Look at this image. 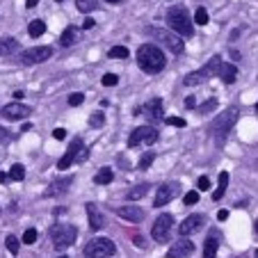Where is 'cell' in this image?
Returning a JSON list of instances; mask_svg holds the SVG:
<instances>
[{
  "mask_svg": "<svg viewBox=\"0 0 258 258\" xmlns=\"http://www.w3.org/2000/svg\"><path fill=\"white\" fill-rule=\"evenodd\" d=\"M137 64L146 73H160L165 69V55H162V50L158 46L144 44L137 50Z\"/></svg>",
  "mask_w": 258,
  "mask_h": 258,
  "instance_id": "6da1fadb",
  "label": "cell"
},
{
  "mask_svg": "<svg viewBox=\"0 0 258 258\" xmlns=\"http://www.w3.org/2000/svg\"><path fill=\"white\" fill-rule=\"evenodd\" d=\"M167 25H169L171 32H176L183 39V37H192L195 34V28H192V19L190 14H187V10H183V7H171V10H167Z\"/></svg>",
  "mask_w": 258,
  "mask_h": 258,
  "instance_id": "7a4b0ae2",
  "label": "cell"
},
{
  "mask_svg": "<svg viewBox=\"0 0 258 258\" xmlns=\"http://www.w3.org/2000/svg\"><path fill=\"white\" fill-rule=\"evenodd\" d=\"M235 121H238V107H229V110H224V112L215 119L213 126H210V131H213L217 144L224 142V137L229 135V131L235 126Z\"/></svg>",
  "mask_w": 258,
  "mask_h": 258,
  "instance_id": "3957f363",
  "label": "cell"
},
{
  "mask_svg": "<svg viewBox=\"0 0 258 258\" xmlns=\"http://www.w3.org/2000/svg\"><path fill=\"white\" fill-rule=\"evenodd\" d=\"M50 238H53V247L55 249H67V247H71V244L76 242L78 231H76V226H71V224H57V226L50 229Z\"/></svg>",
  "mask_w": 258,
  "mask_h": 258,
  "instance_id": "277c9868",
  "label": "cell"
},
{
  "mask_svg": "<svg viewBox=\"0 0 258 258\" xmlns=\"http://www.w3.org/2000/svg\"><path fill=\"white\" fill-rule=\"evenodd\" d=\"M114 251H117V247L107 238H94L85 244V256L87 258H110L114 256Z\"/></svg>",
  "mask_w": 258,
  "mask_h": 258,
  "instance_id": "5b68a950",
  "label": "cell"
},
{
  "mask_svg": "<svg viewBox=\"0 0 258 258\" xmlns=\"http://www.w3.org/2000/svg\"><path fill=\"white\" fill-rule=\"evenodd\" d=\"M151 34L160 41V44H165L174 55H180L183 53V48H185V44H183V39H180L178 34L171 32V30H167V28H153Z\"/></svg>",
  "mask_w": 258,
  "mask_h": 258,
  "instance_id": "8992f818",
  "label": "cell"
},
{
  "mask_svg": "<svg viewBox=\"0 0 258 258\" xmlns=\"http://www.w3.org/2000/svg\"><path fill=\"white\" fill-rule=\"evenodd\" d=\"M153 142H158V131L156 128H149V126H140L135 128V131L131 133V137H128V146H142V144H153Z\"/></svg>",
  "mask_w": 258,
  "mask_h": 258,
  "instance_id": "52a82bcc",
  "label": "cell"
},
{
  "mask_svg": "<svg viewBox=\"0 0 258 258\" xmlns=\"http://www.w3.org/2000/svg\"><path fill=\"white\" fill-rule=\"evenodd\" d=\"M171 226H174V217H171L169 213L160 215V217L153 222V229H151L153 240H156V242H167V238H169V233H171Z\"/></svg>",
  "mask_w": 258,
  "mask_h": 258,
  "instance_id": "ba28073f",
  "label": "cell"
},
{
  "mask_svg": "<svg viewBox=\"0 0 258 258\" xmlns=\"http://www.w3.org/2000/svg\"><path fill=\"white\" fill-rule=\"evenodd\" d=\"M53 55V48L48 46H37V48H28L21 53V62L23 64H39V62H46V59Z\"/></svg>",
  "mask_w": 258,
  "mask_h": 258,
  "instance_id": "9c48e42d",
  "label": "cell"
},
{
  "mask_svg": "<svg viewBox=\"0 0 258 258\" xmlns=\"http://www.w3.org/2000/svg\"><path fill=\"white\" fill-rule=\"evenodd\" d=\"M178 190H180L178 183H165V185H160L158 192H156V201H153V206H156V208L167 206L176 195H178Z\"/></svg>",
  "mask_w": 258,
  "mask_h": 258,
  "instance_id": "30bf717a",
  "label": "cell"
},
{
  "mask_svg": "<svg viewBox=\"0 0 258 258\" xmlns=\"http://www.w3.org/2000/svg\"><path fill=\"white\" fill-rule=\"evenodd\" d=\"M32 114V107L23 105V103H10V105L3 107V117L10 119V121H19V119H25Z\"/></svg>",
  "mask_w": 258,
  "mask_h": 258,
  "instance_id": "8fae6325",
  "label": "cell"
},
{
  "mask_svg": "<svg viewBox=\"0 0 258 258\" xmlns=\"http://www.w3.org/2000/svg\"><path fill=\"white\" fill-rule=\"evenodd\" d=\"M206 217L204 215H190V217L183 219V224L178 226V233L183 235V238H187V235L197 233V231H201V226H204Z\"/></svg>",
  "mask_w": 258,
  "mask_h": 258,
  "instance_id": "7c38bea8",
  "label": "cell"
},
{
  "mask_svg": "<svg viewBox=\"0 0 258 258\" xmlns=\"http://www.w3.org/2000/svg\"><path fill=\"white\" fill-rule=\"evenodd\" d=\"M195 251V244L187 238H180L176 244H171V249L167 251V258H190Z\"/></svg>",
  "mask_w": 258,
  "mask_h": 258,
  "instance_id": "4fadbf2b",
  "label": "cell"
},
{
  "mask_svg": "<svg viewBox=\"0 0 258 258\" xmlns=\"http://www.w3.org/2000/svg\"><path fill=\"white\" fill-rule=\"evenodd\" d=\"M117 215L121 219H126V222H133V224H140L146 217V213L142 208H137V206H121V208H117Z\"/></svg>",
  "mask_w": 258,
  "mask_h": 258,
  "instance_id": "5bb4252c",
  "label": "cell"
},
{
  "mask_svg": "<svg viewBox=\"0 0 258 258\" xmlns=\"http://www.w3.org/2000/svg\"><path fill=\"white\" fill-rule=\"evenodd\" d=\"M87 217H89V229L92 231H98L105 226V217H103L101 210H98L94 204H87Z\"/></svg>",
  "mask_w": 258,
  "mask_h": 258,
  "instance_id": "9a60e30c",
  "label": "cell"
},
{
  "mask_svg": "<svg viewBox=\"0 0 258 258\" xmlns=\"http://www.w3.org/2000/svg\"><path fill=\"white\" fill-rule=\"evenodd\" d=\"M219 67H222V57H219V55H215V57L210 59V62L206 64L204 69H199L197 73H199L204 80H208V78H213V76H217V73H219Z\"/></svg>",
  "mask_w": 258,
  "mask_h": 258,
  "instance_id": "2e32d148",
  "label": "cell"
},
{
  "mask_svg": "<svg viewBox=\"0 0 258 258\" xmlns=\"http://www.w3.org/2000/svg\"><path fill=\"white\" fill-rule=\"evenodd\" d=\"M219 78L224 80L226 85L235 83V78H238V69H235V64H229V62H222V67H219Z\"/></svg>",
  "mask_w": 258,
  "mask_h": 258,
  "instance_id": "e0dca14e",
  "label": "cell"
},
{
  "mask_svg": "<svg viewBox=\"0 0 258 258\" xmlns=\"http://www.w3.org/2000/svg\"><path fill=\"white\" fill-rule=\"evenodd\" d=\"M144 112H146V117L149 119H162L165 117V114H162V101L160 98H151V101L146 103Z\"/></svg>",
  "mask_w": 258,
  "mask_h": 258,
  "instance_id": "ac0fdd59",
  "label": "cell"
},
{
  "mask_svg": "<svg viewBox=\"0 0 258 258\" xmlns=\"http://www.w3.org/2000/svg\"><path fill=\"white\" fill-rule=\"evenodd\" d=\"M217 247H219L217 233H210L208 240H206V244H204V258H215L217 256Z\"/></svg>",
  "mask_w": 258,
  "mask_h": 258,
  "instance_id": "d6986e66",
  "label": "cell"
},
{
  "mask_svg": "<svg viewBox=\"0 0 258 258\" xmlns=\"http://www.w3.org/2000/svg\"><path fill=\"white\" fill-rule=\"evenodd\" d=\"M19 50V41L14 37H3L0 39V55H12Z\"/></svg>",
  "mask_w": 258,
  "mask_h": 258,
  "instance_id": "ffe728a7",
  "label": "cell"
},
{
  "mask_svg": "<svg viewBox=\"0 0 258 258\" xmlns=\"http://www.w3.org/2000/svg\"><path fill=\"white\" fill-rule=\"evenodd\" d=\"M226 187H229V171H222V174H219V185H217V190L213 192V201L222 199L224 192H226Z\"/></svg>",
  "mask_w": 258,
  "mask_h": 258,
  "instance_id": "44dd1931",
  "label": "cell"
},
{
  "mask_svg": "<svg viewBox=\"0 0 258 258\" xmlns=\"http://www.w3.org/2000/svg\"><path fill=\"white\" fill-rule=\"evenodd\" d=\"M112 178H114L112 169H110V167H103V169L94 176V183H98V185H107V183H112Z\"/></svg>",
  "mask_w": 258,
  "mask_h": 258,
  "instance_id": "7402d4cb",
  "label": "cell"
},
{
  "mask_svg": "<svg viewBox=\"0 0 258 258\" xmlns=\"http://www.w3.org/2000/svg\"><path fill=\"white\" fill-rule=\"evenodd\" d=\"M28 32H30V37H34V39H37V37H41V34L46 32V23L44 21H32V23H30V28H28Z\"/></svg>",
  "mask_w": 258,
  "mask_h": 258,
  "instance_id": "603a6c76",
  "label": "cell"
},
{
  "mask_svg": "<svg viewBox=\"0 0 258 258\" xmlns=\"http://www.w3.org/2000/svg\"><path fill=\"white\" fill-rule=\"evenodd\" d=\"M146 192H149V183H140V185H135L131 192H128V199H131V201H137V199H142Z\"/></svg>",
  "mask_w": 258,
  "mask_h": 258,
  "instance_id": "cb8c5ba5",
  "label": "cell"
},
{
  "mask_svg": "<svg viewBox=\"0 0 258 258\" xmlns=\"http://www.w3.org/2000/svg\"><path fill=\"white\" fill-rule=\"evenodd\" d=\"M76 41V30L73 28H67L62 32V37H59V46H64V48H69V46Z\"/></svg>",
  "mask_w": 258,
  "mask_h": 258,
  "instance_id": "d4e9b609",
  "label": "cell"
},
{
  "mask_svg": "<svg viewBox=\"0 0 258 258\" xmlns=\"http://www.w3.org/2000/svg\"><path fill=\"white\" fill-rule=\"evenodd\" d=\"M71 185V178H64V180H55L53 185H50V190H48V195H62L67 187Z\"/></svg>",
  "mask_w": 258,
  "mask_h": 258,
  "instance_id": "484cf974",
  "label": "cell"
},
{
  "mask_svg": "<svg viewBox=\"0 0 258 258\" xmlns=\"http://www.w3.org/2000/svg\"><path fill=\"white\" fill-rule=\"evenodd\" d=\"M7 176H10L12 180H23V178H25V167H23V165H14V167L10 169V174H7Z\"/></svg>",
  "mask_w": 258,
  "mask_h": 258,
  "instance_id": "4316f807",
  "label": "cell"
},
{
  "mask_svg": "<svg viewBox=\"0 0 258 258\" xmlns=\"http://www.w3.org/2000/svg\"><path fill=\"white\" fill-rule=\"evenodd\" d=\"M110 57L126 59L128 57V48H126V46H112V48H110Z\"/></svg>",
  "mask_w": 258,
  "mask_h": 258,
  "instance_id": "83f0119b",
  "label": "cell"
},
{
  "mask_svg": "<svg viewBox=\"0 0 258 258\" xmlns=\"http://www.w3.org/2000/svg\"><path fill=\"white\" fill-rule=\"evenodd\" d=\"M5 244H7V249H10L12 256H16V253H19V238H16V235H7Z\"/></svg>",
  "mask_w": 258,
  "mask_h": 258,
  "instance_id": "f1b7e54d",
  "label": "cell"
},
{
  "mask_svg": "<svg viewBox=\"0 0 258 258\" xmlns=\"http://www.w3.org/2000/svg\"><path fill=\"white\" fill-rule=\"evenodd\" d=\"M195 23H197V25H206V23H208V12H206L204 7H197V12H195Z\"/></svg>",
  "mask_w": 258,
  "mask_h": 258,
  "instance_id": "f546056e",
  "label": "cell"
},
{
  "mask_svg": "<svg viewBox=\"0 0 258 258\" xmlns=\"http://www.w3.org/2000/svg\"><path fill=\"white\" fill-rule=\"evenodd\" d=\"M156 160V153H144V156L140 158V169H149V167H151V162Z\"/></svg>",
  "mask_w": 258,
  "mask_h": 258,
  "instance_id": "4dcf8cb0",
  "label": "cell"
},
{
  "mask_svg": "<svg viewBox=\"0 0 258 258\" xmlns=\"http://www.w3.org/2000/svg\"><path fill=\"white\" fill-rule=\"evenodd\" d=\"M215 107H217V98H208L204 105H199V112L201 114H208V112H213Z\"/></svg>",
  "mask_w": 258,
  "mask_h": 258,
  "instance_id": "1f68e13d",
  "label": "cell"
},
{
  "mask_svg": "<svg viewBox=\"0 0 258 258\" xmlns=\"http://www.w3.org/2000/svg\"><path fill=\"white\" fill-rule=\"evenodd\" d=\"M76 7H78L80 12H92L94 7H96V3H94V0H76Z\"/></svg>",
  "mask_w": 258,
  "mask_h": 258,
  "instance_id": "d6a6232c",
  "label": "cell"
},
{
  "mask_svg": "<svg viewBox=\"0 0 258 258\" xmlns=\"http://www.w3.org/2000/svg\"><path fill=\"white\" fill-rule=\"evenodd\" d=\"M103 123H105L103 112H96V114H92V117H89V126H92V128H101Z\"/></svg>",
  "mask_w": 258,
  "mask_h": 258,
  "instance_id": "836d02e7",
  "label": "cell"
},
{
  "mask_svg": "<svg viewBox=\"0 0 258 258\" xmlns=\"http://www.w3.org/2000/svg\"><path fill=\"white\" fill-rule=\"evenodd\" d=\"M23 242L25 244H34V242H37V231H34V229L25 231V233H23Z\"/></svg>",
  "mask_w": 258,
  "mask_h": 258,
  "instance_id": "e575fe53",
  "label": "cell"
},
{
  "mask_svg": "<svg viewBox=\"0 0 258 258\" xmlns=\"http://www.w3.org/2000/svg\"><path fill=\"white\" fill-rule=\"evenodd\" d=\"M117 83H119V78L114 73H105V76H103V85H105V87H114Z\"/></svg>",
  "mask_w": 258,
  "mask_h": 258,
  "instance_id": "d590c367",
  "label": "cell"
},
{
  "mask_svg": "<svg viewBox=\"0 0 258 258\" xmlns=\"http://www.w3.org/2000/svg\"><path fill=\"white\" fill-rule=\"evenodd\" d=\"M169 126H176V128H185V119H180V117H167L165 119Z\"/></svg>",
  "mask_w": 258,
  "mask_h": 258,
  "instance_id": "8d00e7d4",
  "label": "cell"
},
{
  "mask_svg": "<svg viewBox=\"0 0 258 258\" xmlns=\"http://www.w3.org/2000/svg\"><path fill=\"white\" fill-rule=\"evenodd\" d=\"M83 101H85V96L83 94H71V96H69V105H83Z\"/></svg>",
  "mask_w": 258,
  "mask_h": 258,
  "instance_id": "74e56055",
  "label": "cell"
},
{
  "mask_svg": "<svg viewBox=\"0 0 258 258\" xmlns=\"http://www.w3.org/2000/svg\"><path fill=\"white\" fill-rule=\"evenodd\" d=\"M197 201H199V192L192 190V192H187V195H185V204H187V206H195Z\"/></svg>",
  "mask_w": 258,
  "mask_h": 258,
  "instance_id": "f35d334b",
  "label": "cell"
},
{
  "mask_svg": "<svg viewBox=\"0 0 258 258\" xmlns=\"http://www.w3.org/2000/svg\"><path fill=\"white\" fill-rule=\"evenodd\" d=\"M197 187H199V190H208V187H210V178H208V176H201V178L199 180H197Z\"/></svg>",
  "mask_w": 258,
  "mask_h": 258,
  "instance_id": "ab89813d",
  "label": "cell"
},
{
  "mask_svg": "<svg viewBox=\"0 0 258 258\" xmlns=\"http://www.w3.org/2000/svg\"><path fill=\"white\" fill-rule=\"evenodd\" d=\"M53 137H55V140H64V137H67V131H64V128H55Z\"/></svg>",
  "mask_w": 258,
  "mask_h": 258,
  "instance_id": "60d3db41",
  "label": "cell"
},
{
  "mask_svg": "<svg viewBox=\"0 0 258 258\" xmlns=\"http://www.w3.org/2000/svg\"><path fill=\"white\" fill-rule=\"evenodd\" d=\"M0 142H10V133L5 128H0Z\"/></svg>",
  "mask_w": 258,
  "mask_h": 258,
  "instance_id": "b9f144b4",
  "label": "cell"
},
{
  "mask_svg": "<svg viewBox=\"0 0 258 258\" xmlns=\"http://www.w3.org/2000/svg\"><path fill=\"white\" fill-rule=\"evenodd\" d=\"M226 217H229V210H219V213H217V219H219V222H224Z\"/></svg>",
  "mask_w": 258,
  "mask_h": 258,
  "instance_id": "7bdbcfd3",
  "label": "cell"
},
{
  "mask_svg": "<svg viewBox=\"0 0 258 258\" xmlns=\"http://www.w3.org/2000/svg\"><path fill=\"white\" fill-rule=\"evenodd\" d=\"M94 25H96V23H94V21H92V19H85L83 28H85V30H92V28H94Z\"/></svg>",
  "mask_w": 258,
  "mask_h": 258,
  "instance_id": "ee69618b",
  "label": "cell"
},
{
  "mask_svg": "<svg viewBox=\"0 0 258 258\" xmlns=\"http://www.w3.org/2000/svg\"><path fill=\"white\" fill-rule=\"evenodd\" d=\"M195 105H197L195 96H187V98H185V107H195Z\"/></svg>",
  "mask_w": 258,
  "mask_h": 258,
  "instance_id": "f6af8a7d",
  "label": "cell"
},
{
  "mask_svg": "<svg viewBox=\"0 0 258 258\" xmlns=\"http://www.w3.org/2000/svg\"><path fill=\"white\" fill-rule=\"evenodd\" d=\"M37 3H39V0H28V3H25V7H28V10H32V7H37Z\"/></svg>",
  "mask_w": 258,
  "mask_h": 258,
  "instance_id": "bcb514c9",
  "label": "cell"
},
{
  "mask_svg": "<svg viewBox=\"0 0 258 258\" xmlns=\"http://www.w3.org/2000/svg\"><path fill=\"white\" fill-rule=\"evenodd\" d=\"M5 180H10V176H7L5 171H0V183H5Z\"/></svg>",
  "mask_w": 258,
  "mask_h": 258,
  "instance_id": "7dc6e473",
  "label": "cell"
},
{
  "mask_svg": "<svg viewBox=\"0 0 258 258\" xmlns=\"http://www.w3.org/2000/svg\"><path fill=\"white\" fill-rule=\"evenodd\" d=\"M105 3H121V0H105Z\"/></svg>",
  "mask_w": 258,
  "mask_h": 258,
  "instance_id": "c3c4849f",
  "label": "cell"
},
{
  "mask_svg": "<svg viewBox=\"0 0 258 258\" xmlns=\"http://www.w3.org/2000/svg\"><path fill=\"white\" fill-rule=\"evenodd\" d=\"M55 258H67V256H55Z\"/></svg>",
  "mask_w": 258,
  "mask_h": 258,
  "instance_id": "681fc988",
  "label": "cell"
},
{
  "mask_svg": "<svg viewBox=\"0 0 258 258\" xmlns=\"http://www.w3.org/2000/svg\"><path fill=\"white\" fill-rule=\"evenodd\" d=\"M256 233H258V222H256Z\"/></svg>",
  "mask_w": 258,
  "mask_h": 258,
  "instance_id": "f907efd6",
  "label": "cell"
},
{
  "mask_svg": "<svg viewBox=\"0 0 258 258\" xmlns=\"http://www.w3.org/2000/svg\"><path fill=\"white\" fill-rule=\"evenodd\" d=\"M253 256H256V258H258V251H256V253H253Z\"/></svg>",
  "mask_w": 258,
  "mask_h": 258,
  "instance_id": "816d5d0a",
  "label": "cell"
},
{
  "mask_svg": "<svg viewBox=\"0 0 258 258\" xmlns=\"http://www.w3.org/2000/svg\"><path fill=\"white\" fill-rule=\"evenodd\" d=\"M256 112H258V103H256Z\"/></svg>",
  "mask_w": 258,
  "mask_h": 258,
  "instance_id": "f5cc1de1",
  "label": "cell"
},
{
  "mask_svg": "<svg viewBox=\"0 0 258 258\" xmlns=\"http://www.w3.org/2000/svg\"><path fill=\"white\" fill-rule=\"evenodd\" d=\"M256 167H258V160H256Z\"/></svg>",
  "mask_w": 258,
  "mask_h": 258,
  "instance_id": "db71d44e",
  "label": "cell"
}]
</instances>
